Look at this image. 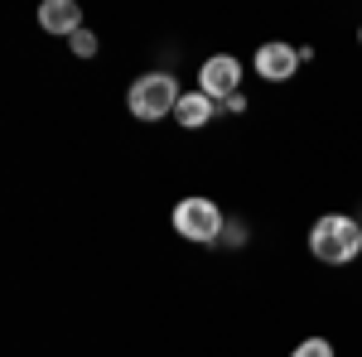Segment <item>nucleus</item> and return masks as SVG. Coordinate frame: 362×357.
I'll use <instances>...</instances> for the list:
<instances>
[{
    "label": "nucleus",
    "mask_w": 362,
    "mask_h": 357,
    "mask_svg": "<svg viewBox=\"0 0 362 357\" xmlns=\"http://www.w3.org/2000/svg\"><path fill=\"white\" fill-rule=\"evenodd\" d=\"M295 68H300V49H290V44H261V49H256V73H261L266 83L295 78Z\"/></svg>",
    "instance_id": "nucleus-5"
},
{
    "label": "nucleus",
    "mask_w": 362,
    "mask_h": 357,
    "mask_svg": "<svg viewBox=\"0 0 362 357\" xmlns=\"http://www.w3.org/2000/svg\"><path fill=\"white\" fill-rule=\"evenodd\" d=\"M174 232L189 237V242H218V232H223L218 203H208V198H184V203L174 208Z\"/></svg>",
    "instance_id": "nucleus-3"
},
{
    "label": "nucleus",
    "mask_w": 362,
    "mask_h": 357,
    "mask_svg": "<svg viewBox=\"0 0 362 357\" xmlns=\"http://www.w3.org/2000/svg\"><path fill=\"white\" fill-rule=\"evenodd\" d=\"M358 44H362V29H358Z\"/></svg>",
    "instance_id": "nucleus-10"
},
{
    "label": "nucleus",
    "mask_w": 362,
    "mask_h": 357,
    "mask_svg": "<svg viewBox=\"0 0 362 357\" xmlns=\"http://www.w3.org/2000/svg\"><path fill=\"white\" fill-rule=\"evenodd\" d=\"M237 83H242V63L232 54H218L203 63V73H198V92L203 97H213V102H227V97H237Z\"/></svg>",
    "instance_id": "nucleus-4"
},
{
    "label": "nucleus",
    "mask_w": 362,
    "mask_h": 357,
    "mask_svg": "<svg viewBox=\"0 0 362 357\" xmlns=\"http://www.w3.org/2000/svg\"><path fill=\"white\" fill-rule=\"evenodd\" d=\"M179 83L169 78V73H145V78H136L131 83V92H126V107H131V116L136 121H160V116H174L179 111Z\"/></svg>",
    "instance_id": "nucleus-2"
},
{
    "label": "nucleus",
    "mask_w": 362,
    "mask_h": 357,
    "mask_svg": "<svg viewBox=\"0 0 362 357\" xmlns=\"http://www.w3.org/2000/svg\"><path fill=\"white\" fill-rule=\"evenodd\" d=\"M39 25L49 29V34L73 39V34L83 29V10H78L73 0H44V5H39Z\"/></svg>",
    "instance_id": "nucleus-6"
},
{
    "label": "nucleus",
    "mask_w": 362,
    "mask_h": 357,
    "mask_svg": "<svg viewBox=\"0 0 362 357\" xmlns=\"http://www.w3.org/2000/svg\"><path fill=\"white\" fill-rule=\"evenodd\" d=\"M213 111H218L213 97H203V92H184V97H179V111H174V121H179L184 131H198V126L213 121Z\"/></svg>",
    "instance_id": "nucleus-7"
},
{
    "label": "nucleus",
    "mask_w": 362,
    "mask_h": 357,
    "mask_svg": "<svg viewBox=\"0 0 362 357\" xmlns=\"http://www.w3.org/2000/svg\"><path fill=\"white\" fill-rule=\"evenodd\" d=\"M290 357H334V343H329V338H305Z\"/></svg>",
    "instance_id": "nucleus-8"
},
{
    "label": "nucleus",
    "mask_w": 362,
    "mask_h": 357,
    "mask_svg": "<svg viewBox=\"0 0 362 357\" xmlns=\"http://www.w3.org/2000/svg\"><path fill=\"white\" fill-rule=\"evenodd\" d=\"M309 251H314L324 266H348L353 256H362V227L353 218L329 213V218H319L309 227Z\"/></svg>",
    "instance_id": "nucleus-1"
},
{
    "label": "nucleus",
    "mask_w": 362,
    "mask_h": 357,
    "mask_svg": "<svg viewBox=\"0 0 362 357\" xmlns=\"http://www.w3.org/2000/svg\"><path fill=\"white\" fill-rule=\"evenodd\" d=\"M68 44H73V54H78V58H92V54H97V34H92V29H78Z\"/></svg>",
    "instance_id": "nucleus-9"
}]
</instances>
